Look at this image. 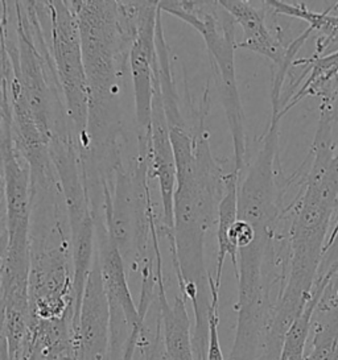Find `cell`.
Here are the masks:
<instances>
[{"label":"cell","mask_w":338,"mask_h":360,"mask_svg":"<svg viewBox=\"0 0 338 360\" xmlns=\"http://www.w3.org/2000/svg\"><path fill=\"white\" fill-rule=\"evenodd\" d=\"M274 15H283L303 20L317 33L316 49L312 56L323 57L338 52V1L323 12L311 11L306 3H288L282 0L262 1Z\"/></svg>","instance_id":"13"},{"label":"cell","mask_w":338,"mask_h":360,"mask_svg":"<svg viewBox=\"0 0 338 360\" xmlns=\"http://www.w3.org/2000/svg\"><path fill=\"white\" fill-rule=\"evenodd\" d=\"M330 105V114L334 120V123H338V91L337 94L333 98V101L329 103Z\"/></svg>","instance_id":"17"},{"label":"cell","mask_w":338,"mask_h":360,"mask_svg":"<svg viewBox=\"0 0 338 360\" xmlns=\"http://www.w3.org/2000/svg\"><path fill=\"white\" fill-rule=\"evenodd\" d=\"M337 269L338 266L334 265V266H330L327 271L320 272L311 300L308 301L304 310L300 313L299 317L296 318L295 322L291 325V328H288L285 334L279 360L306 359V342L312 331L313 317H315L318 302L333 272Z\"/></svg>","instance_id":"15"},{"label":"cell","mask_w":338,"mask_h":360,"mask_svg":"<svg viewBox=\"0 0 338 360\" xmlns=\"http://www.w3.org/2000/svg\"><path fill=\"white\" fill-rule=\"evenodd\" d=\"M200 108L197 129H190L187 123L169 126L177 169L173 200V236L169 243L180 293L189 300L193 309V331L197 335H206L213 307V276L205 264V240L213 226L217 227L226 173L211 153L206 127L209 114L208 89Z\"/></svg>","instance_id":"1"},{"label":"cell","mask_w":338,"mask_h":360,"mask_svg":"<svg viewBox=\"0 0 338 360\" xmlns=\"http://www.w3.org/2000/svg\"><path fill=\"white\" fill-rule=\"evenodd\" d=\"M167 12L187 22L200 33L206 43L211 72L230 129L234 150V170L241 174L246 156V132L243 107L235 70V20L218 1H158Z\"/></svg>","instance_id":"4"},{"label":"cell","mask_w":338,"mask_h":360,"mask_svg":"<svg viewBox=\"0 0 338 360\" xmlns=\"http://www.w3.org/2000/svg\"><path fill=\"white\" fill-rule=\"evenodd\" d=\"M89 89V120L81 155L86 172L98 179L114 176L122 162L120 82L137 22L120 15L118 1L74 0Z\"/></svg>","instance_id":"2"},{"label":"cell","mask_w":338,"mask_h":360,"mask_svg":"<svg viewBox=\"0 0 338 360\" xmlns=\"http://www.w3.org/2000/svg\"><path fill=\"white\" fill-rule=\"evenodd\" d=\"M211 297H213V307H211V319H209V345H208V354L206 360H225L222 354L221 342H220V289L214 284V280H211Z\"/></svg>","instance_id":"16"},{"label":"cell","mask_w":338,"mask_h":360,"mask_svg":"<svg viewBox=\"0 0 338 360\" xmlns=\"http://www.w3.org/2000/svg\"><path fill=\"white\" fill-rule=\"evenodd\" d=\"M311 349L304 360H338V278H330L312 325Z\"/></svg>","instance_id":"14"},{"label":"cell","mask_w":338,"mask_h":360,"mask_svg":"<svg viewBox=\"0 0 338 360\" xmlns=\"http://www.w3.org/2000/svg\"><path fill=\"white\" fill-rule=\"evenodd\" d=\"M158 257V317L165 360H196L193 349V326L187 310V300L180 293L169 305L163 277V259L160 250Z\"/></svg>","instance_id":"11"},{"label":"cell","mask_w":338,"mask_h":360,"mask_svg":"<svg viewBox=\"0 0 338 360\" xmlns=\"http://www.w3.org/2000/svg\"><path fill=\"white\" fill-rule=\"evenodd\" d=\"M149 160L152 170L151 173L158 180L163 203V224L160 227V233L169 239L173 236V200L176 191L177 169L170 141L168 122L160 94L158 75L155 78L152 117L149 126Z\"/></svg>","instance_id":"10"},{"label":"cell","mask_w":338,"mask_h":360,"mask_svg":"<svg viewBox=\"0 0 338 360\" xmlns=\"http://www.w3.org/2000/svg\"><path fill=\"white\" fill-rule=\"evenodd\" d=\"M323 108H325V110H327V111H329V112H330V107H329V105H325V103H321V105H320V110H323ZM330 115H332V114H330ZM333 122H334V120H333ZM336 160V159H334ZM334 164H336V165H337L338 167V162L337 161H334Z\"/></svg>","instance_id":"18"},{"label":"cell","mask_w":338,"mask_h":360,"mask_svg":"<svg viewBox=\"0 0 338 360\" xmlns=\"http://www.w3.org/2000/svg\"><path fill=\"white\" fill-rule=\"evenodd\" d=\"M30 304L33 321L75 317L70 242L31 240Z\"/></svg>","instance_id":"6"},{"label":"cell","mask_w":338,"mask_h":360,"mask_svg":"<svg viewBox=\"0 0 338 360\" xmlns=\"http://www.w3.org/2000/svg\"><path fill=\"white\" fill-rule=\"evenodd\" d=\"M220 6L242 28L243 40L237 44L238 49H246L270 60L279 68L294 64V58L306 40L313 34L306 28L291 44H284L279 33L271 31L265 20V10L258 8L249 0H218Z\"/></svg>","instance_id":"8"},{"label":"cell","mask_w":338,"mask_h":360,"mask_svg":"<svg viewBox=\"0 0 338 360\" xmlns=\"http://www.w3.org/2000/svg\"><path fill=\"white\" fill-rule=\"evenodd\" d=\"M292 66H303V73L296 81V86L304 79V84L282 103V114L285 115L292 107L306 96L321 98V102L330 103L338 91V52L295 60Z\"/></svg>","instance_id":"12"},{"label":"cell","mask_w":338,"mask_h":360,"mask_svg":"<svg viewBox=\"0 0 338 360\" xmlns=\"http://www.w3.org/2000/svg\"><path fill=\"white\" fill-rule=\"evenodd\" d=\"M296 201L287 207L288 263L284 290L275 313L273 331L284 337L312 297L323 264L327 233L338 206V179L330 165L334 155L317 150Z\"/></svg>","instance_id":"3"},{"label":"cell","mask_w":338,"mask_h":360,"mask_svg":"<svg viewBox=\"0 0 338 360\" xmlns=\"http://www.w3.org/2000/svg\"><path fill=\"white\" fill-rule=\"evenodd\" d=\"M160 18L158 1H143L137 34L128 54L139 135H149L158 66L156 36Z\"/></svg>","instance_id":"7"},{"label":"cell","mask_w":338,"mask_h":360,"mask_svg":"<svg viewBox=\"0 0 338 360\" xmlns=\"http://www.w3.org/2000/svg\"><path fill=\"white\" fill-rule=\"evenodd\" d=\"M111 318L98 255L87 278L75 328L77 360H110Z\"/></svg>","instance_id":"9"},{"label":"cell","mask_w":338,"mask_h":360,"mask_svg":"<svg viewBox=\"0 0 338 360\" xmlns=\"http://www.w3.org/2000/svg\"><path fill=\"white\" fill-rule=\"evenodd\" d=\"M52 25L53 63L74 138L81 147L89 120V89L77 13L72 1H42ZM81 149V148H80Z\"/></svg>","instance_id":"5"}]
</instances>
